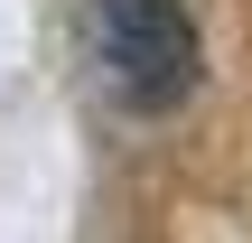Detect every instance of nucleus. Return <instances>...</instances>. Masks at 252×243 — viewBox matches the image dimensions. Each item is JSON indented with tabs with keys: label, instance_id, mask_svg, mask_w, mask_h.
Returning a JSON list of instances; mask_svg holds the SVG:
<instances>
[{
	"label": "nucleus",
	"instance_id": "f257e3e1",
	"mask_svg": "<svg viewBox=\"0 0 252 243\" xmlns=\"http://www.w3.org/2000/svg\"><path fill=\"white\" fill-rule=\"evenodd\" d=\"M84 47L131 112H178L206 84V37L187 0H84Z\"/></svg>",
	"mask_w": 252,
	"mask_h": 243
}]
</instances>
